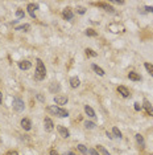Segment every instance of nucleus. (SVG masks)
Instances as JSON below:
<instances>
[{
    "instance_id": "nucleus-1",
    "label": "nucleus",
    "mask_w": 153,
    "mask_h": 155,
    "mask_svg": "<svg viewBox=\"0 0 153 155\" xmlns=\"http://www.w3.org/2000/svg\"><path fill=\"white\" fill-rule=\"evenodd\" d=\"M47 113H50V114L53 115H57V117L59 118H66L69 117V111L66 109H62V107L57 106V105H49V106L46 107Z\"/></svg>"
},
{
    "instance_id": "nucleus-2",
    "label": "nucleus",
    "mask_w": 153,
    "mask_h": 155,
    "mask_svg": "<svg viewBox=\"0 0 153 155\" xmlns=\"http://www.w3.org/2000/svg\"><path fill=\"white\" fill-rule=\"evenodd\" d=\"M36 62H37V68H36V73H34V78H36L37 81H41V80H44L45 76H46V68H45V65L41 59H37Z\"/></svg>"
},
{
    "instance_id": "nucleus-3",
    "label": "nucleus",
    "mask_w": 153,
    "mask_h": 155,
    "mask_svg": "<svg viewBox=\"0 0 153 155\" xmlns=\"http://www.w3.org/2000/svg\"><path fill=\"white\" fill-rule=\"evenodd\" d=\"M12 106H13V109H15V111H17V113H21V111H24V107H25V105H24V101L21 98H13V102H12Z\"/></svg>"
},
{
    "instance_id": "nucleus-4",
    "label": "nucleus",
    "mask_w": 153,
    "mask_h": 155,
    "mask_svg": "<svg viewBox=\"0 0 153 155\" xmlns=\"http://www.w3.org/2000/svg\"><path fill=\"white\" fill-rule=\"evenodd\" d=\"M108 31H111L113 33H119V32L123 33L125 31V27L123 24H120V23H112V24L108 25Z\"/></svg>"
},
{
    "instance_id": "nucleus-5",
    "label": "nucleus",
    "mask_w": 153,
    "mask_h": 155,
    "mask_svg": "<svg viewBox=\"0 0 153 155\" xmlns=\"http://www.w3.org/2000/svg\"><path fill=\"white\" fill-rule=\"evenodd\" d=\"M67 101H69V98H67V96H55L54 97V102H55V105H59V107L62 106V105H66L67 104Z\"/></svg>"
},
{
    "instance_id": "nucleus-6",
    "label": "nucleus",
    "mask_w": 153,
    "mask_h": 155,
    "mask_svg": "<svg viewBox=\"0 0 153 155\" xmlns=\"http://www.w3.org/2000/svg\"><path fill=\"white\" fill-rule=\"evenodd\" d=\"M44 127H45V130L49 131V133L54 130V123H53V121L50 119L49 117H45V119H44Z\"/></svg>"
},
{
    "instance_id": "nucleus-7",
    "label": "nucleus",
    "mask_w": 153,
    "mask_h": 155,
    "mask_svg": "<svg viewBox=\"0 0 153 155\" xmlns=\"http://www.w3.org/2000/svg\"><path fill=\"white\" fill-rule=\"evenodd\" d=\"M142 106H144V109L147 110L148 115H150V117H153V106L150 105V102L148 101V99H144L142 101Z\"/></svg>"
},
{
    "instance_id": "nucleus-8",
    "label": "nucleus",
    "mask_w": 153,
    "mask_h": 155,
    "mask_svg": "<svg viewBox=\"0 0 153 155\" xmlns=\"http://www.w3.org/2000/svg\"><path fill=\"white\" fill-rule=\"evenodd\" d=\"M26 9H28L29 15H30L33 19H36V14H34V11L36 9H38V4H33V3H29L28 7H26Z\"/></svg>"
},
{
    "instance_id": "nucleus-9",
    "label": "nucleus",
    "mask_w": 153,
    "mask_h": 155,
    "mask_svg": "<svg viewBox=\"0 0 153 155\" xmlns=\"http://www.w3.org/2000/svg\"><path fill=\"white\" fill-rule=\"evenodd\" d=\"M57 130H58V133H59V135L62 136V138H69L70 136V131L67 130L66 127H63V126H57Z\"/></svg>"
},
{
    "instance_id": "nucleus-10",
    "label": "nucleus",
    "mask_w": 153,
    "mask_h": 155,
    "mask_svg": "<svg viewBox=\"0 0 153 155\" xmlns=\"http://www.w3.org/2000/svg\"><path fill=\"white\" fill-rule=\"evenodd\" d=\"M62 16H63V19H65V20H71V19H73L74 14H73V11H71V8H65V9H63Z\"/></svg>"
},
{
    "instance_id": "nucleus-11",
    "label": "nucleus",
    "mask_w": 153,
    "mask_h": 155,
    "mask_svg": "<svg viewBox=\"0 0 153 155\" xmlns=\"http://www.w3.org/2000/svg\"><path fill=\"white\" fill-rule=\"evenodd\" d=\"M21 127H23L25 131H29V130L32 129L30 121H29L28 118H23V119H21Z\"/></svg>"
},
{
    "instance_id": "nucleus-12",
    "label": "nucleus",
    "mask_w": 153,
    "mask_h": 155,
    "mask_svg": "<svg viewBox=\"0 0 153 155\" xmlns=\"http://www.w3.org/2000/svg\"><path fill=\"white\" fill-rule=\"evenodd\" d=\"M118 91L121 94V96L124 97V98H127V97H129V96H131V93H129V90L125 88V86H123V85L118 86Z\"/></svg>"
},
{
    "instance_id": "nucleus-13",
    "label": "nucleus",
    "mask_w": 153,
    "mask_h": 155,
    "mask_svg": "<svg viewBox=\"0 0 153 155\" xmlns=\"http://www.w3.org/2000/svg\"><path fill=\"white\" fill-rule=\"evenodd\" d=\"M49 90H50V93H53V94L58 93V91L61 90V85L58 82H52L49 86Z\"/></svg>"
},
{
    "instance_id": "nucleus-14",
    "label": "nucleus",
    "mask_w": 153,
    "mask_h": 155,
    "mask_svg": "<svg viewBox=\"0 0 153 155\" xmlns=\"http://www.w3.org/2000/svg\"><path fill=\"white\" fill-rule=\"evenodd\" d=\"M96 6H98V7H102V8H104V11L111 12V14H113V12H115L113 7H112V6H110L108 3H96Z\"/></svg>"
},
{
    "instance_id": "nucleus-15",
    "label": "nucleus",
    "mask_w": 153,
    "mask_h": 155,
    "mask_svg": "<svg viewBox=\"0 0 153 155\" xmlns=\"http://www.w3.org/2000/svg\"><path fill=\"white\" fill-rule=\"evenodd\" d=\"M30 66H32V64L28 60H24V61L18 62V68H20L21 70H28V69H30Z\"/></svg>"
},
{
    "instance_id": "nucleus-16",
    "label": "nucleus",
    "mask_w": 153,
    "mask_h": 155,
    "mask_svg": "<svg viewBox=\"0 0 153 155\" xmlns=\"http://www.w3.org/2000/svg\"><path fill=\"white\" fill-rule=\"evenodd\" d=\"M91 69L94 70V72L96 73V74H99L100 77H103V76H104V70H103L100 66H98L96 64H92V65H91Z\"/></svg>"
},
{
    "instance_id": "nucleus-17",
    "label": "nucleus",
    "mask_w": 153,
    "mask_h": 155,
    "mask_svg": "<svg viewBox=\"0 0 153 155\" xmlns=\"http://www.w3.org/2000/svg\"><path fill=\"white\" fill-rule=\"evenodd\" d=\"M84 113H86L90 118H95V117H96V115H95L94 109H92L91 106H89V105H86V106H84Z\"/></svg>"
},
{
    "instance_id": "nucleus-18",
    "label": "nucleus",
    "mask_w": 153,
    "mask_h": 155,
    "mask_svg": "<svg viewBox=\"0 0 153 155\" xmlns=\"http://www.w3.org/2000/svg\"><path fill=\"white\" fill-rule=\"evenodd\" d=\"M81 85V81H79V78L78 77H71L70 78V86L71 88H78V86Z\"/></svg>"
},
{
    "instance_id": "nucleus-19",
    "label": "nucleus",
    "mask_w": 153,
    "mask_h": 155,
    "mask_svg": "<svg viewBox=\"0 0 153 155\" xmlns=\"http://www.w3.org/2000/svg\"><path fill=\"white\" fill-rule=\"evenodd\" d=\"M128 78L129 80H132V81H140L141 80V76L137 74L136 72H129L128 73Z\"/></svg>"
},
{
    "instance_id": "nucleus-20",
    "label": "nucleus",
    "mask_w": 153,
    "mask_h": 155,
    "mask_svg": "<svg viewBox=\"0 0 153 155\" xmlns=\"http://www.w3.org/2000/svg\"><path fill=\"white\" fill-rule=\"evenodd\" d=\"M135 138H136V142L140 144V147H145V141H144V136L141 135V134H136L135 135Z\"/></svg>"
},
{
    "instance_id": "nucleus-21",
    "label": "nucleus",
    "mask_w": 153,
    "mask_h": 155,
    "mask_svg": "<svg viewBox=\"0 0 153 155\" xmlns=\"http://www.w3.org/2000/svg\"><path fill=\"white\" fill-rule=\"evenodd\" d=\"M96 151L99 152V154H102V155H111L110 152H108L107 150H106L104 147L102 146V144H98V146H96Z\"/></svg>"
},
{
    "instance_id": "nucleus-22",
    "label": "nucleus",
    "mask_w": 153,
    "mask_h": 155,
    "mask_svg": "<svg viewBox=\"0 0 153 155\" xmlns=\"http://www.w3.org/2000/svg\"><path fill=\"white\" fill-rule=\"evenodd\" d=\"M16 31H25V32H28L29 29H30V25L29 24H23V25H18V27L15 28Z\"/></svg>"
},
{
    "instance_id": "nucleus-23",
    "label": "nucleus",
    "mask_w": 153,
    "mask_h": 155,
    "mask_svg": "<svg viewBox=\"0 0 153 155\" xmlns=\"http://www.w3.org/2000/svg\"><path fill=\"white\" fill-rule=\"evenodd\" d=\"M144 66H145V69L148 70V73H149V74L153 77V65H152V64H149V62H145Z\"/></svg>"
},
{
    "instance_id": "nucleus-24",
    "label": "nucleus",
    "mask_w": 153,
    "mask_h": 155,
    "mask_svg": "<svg viewBox=\"0 0 153 155\" xmlns=\"http://www.w3.org/2000/svg\"><path fill=\"white\" fill-rule=\"evenodd\" d=\"M95 123L94 122H91V121H86V122H84V127L86 129H89V130H92V129H95Z\"/></svg>"
},
{
    "instance_id": "nucleus-25",
    "label": "nucleus",
    "mask_w": 153,
    "mask_h": 155,
    "mask_svg": "<svg viewBox=\"0 0 153 155\" xmlns=\"http://www.w3.org/2000/svg\"><path fill=\"white\" fill-rule=\"evenodd\" d=\"M76 147H78V150H79V151H81L83 155H87V152H89V150H87V147L84 146V144H78V146H76Z\"/></svg>"
},
{
    "instance_id": "nucleus-26",
    "label": "nucleus",
    "mask_w": 153,
    "mask_h": 155,
    "mask_svg": "<svg viewBox=\"0 0 153 155\" xmlns=\"http://www.w3.org/2000/svg\"><path fill=\"white\" fill-rule=\"evenodd\" d=\"M84 52H86V56H90V57H96L98 56L96 52H94L92 49H90V48H87Z\"/></svg>"
},
{
    "instance_id": "nucleus-27",
    "label": "nucleus",
    "mask_w": 153,
    "mask_h": 155,
    "mask_svg": "<svg viewBox=\"0 0 153 155\" xmlns=\"http://www.w3.org/2000/svg\"><path fill=\"white\" fill-rule=\"evenodd\" d=\"M112 134L116 136V138H121V131L119 130L118 127H113L112 129Z\"/></svg>"
},
{
    "instance_id": "nucleus-28",
    "label": "nucleus",
    "mask_w": 153,
    "mask_h": 155,
    "mask_svg": "<svg viewBox=\"0 0 153 155\" xmlns=\"http://www.w3.org/2000/svg\"><path fill=\"white\" fill-rule=\"evenodd\" d=\"M86 35H87V36H91V37H95V36H96L98 33L95 32L94 29H91V28H89V29L86 31Z\"/></svg>"
},
{
    "instance_id": "nucleus-29",
    "label": "nucleus",
    "mask_w": 153,
    "mask_h": 155,
    "mask_svg": "<svg viewBox=\"0 0 153 155\" xmlns=\"http://www.w3.org/2000/svg\"><path fill=\"white\" fill-rule=\"evenodd\" d=\"M16 16H17V19H24V11L21 8H18L17 11H16Z\"/></svg>"
},
{
    "instance_id": "nucleus-30",
    "label": "nucleus",
    "mask_w": 153,
    "mask_h": 155,
    "mask_svg": "<svg viewBox=\"0 0 153 155\" xmlns=\"http://www.w3.org/2000/svg\"><path fill=\"white\" fill-rule=\"evenodd\" d=\"M37 99H38L40 102H45V97L42 96V94H37Z\"/></svg>"
},
{
    "instance_id": "nucleus-31",
    "label": "nucleus",
    "mask_w": 153,
    "mask_h": 155,
    "mask_svg": "<svg viewBox=\"0 0 153 155\" xmlns=\"http://www.w3.org/2000/svg\"><path fill=\"white\" fill-rule=\"evenodd\" d=\"M89 152H90V155H100V154H99V152H98V151H96V150H94V149H92V150H90V151H89Z\"/></svg>"
},
{
    "instance_id": "nucleus-32",
    "label": "nucleus",
    "mask_w": 153,
    "mask_h": 155,
    "mask_svg": "<svg viewBox=\"0 0 153 155\" xmlns=\"http://www.w3.org/2000/svg\"><path fill=\"white\" fill-rule=\"evenodd\" d=\"M135 110H136V111L141 110V105H140V104H137V102H136V104H135Z\"/></svg>"
},
{
    "instance_id": "nucleus-33",
    "label": "nucleus",
    "mask_w": 153,
    "mask_h": 155,
    "mask_svg": "<svg viewBox=\"0 0 153 155\" xmlns=\"http://www.w3.org/2000/svg\"><path fill=\"white\" fill-rule=\"evenodd\" d=\"M7 155H18V152L17 151H13V150H11V151L7 152Z\"/></svg>"
},
{
    "instance_id": "nucleus-34",
    "label": "nucleus",
    "mask_w": 153,
    "mask_h": 155,
    "mask_svg": "<svg viewBox=\"0 0 153 155\" xmlns=\"http://www.w3.org/2000/svg\"><path fill=\"white\" fill-rule=\"evenodd\" d=\"M78 12H79V14H81V15H83L84 12H86V9H84L83 7H79V8H78Z\"/></svg>"
},
{
    "instance_id": "nucleus-35",
    "label": "nucleus",
    "mask_w": 153,
    "mask_h": 155,
    "mask_svg": "<svg viewBox=\"0 0 153 155\" xmlns=\"http://www.w3.org/2000/svg\"><path fill=\"white\" fill-rule=\"evenodd\" d=\"M145 11H147V12H152V14H153V7L147 6V7H145Z\"/></svg>"
},
{
    "instance_id": "nucleus-36",
    "label": "nucleus",
    "mask_w": 153,
    "mask_h": 155,
    "mask_svg": "<svg viewBox=\"0 0 153 155\" xmlns=\"http://www.w3.org/2000/svg\"><path fill=\"white\" fill-rule=\"evenodd\" d=\"M49 154H50V155H59L57 151H55V150H50V152H49Z\"/></svg>"
},
{
    "instance_id": "nucleus-37",
    "label": "nucleus",
    "mask_w": 153,
    "mask_h": 155,
    "mask_svg": "<svg viewBox=\"0 0 153 155\" xmlns=\"http://www.w3.org/2000/svg\"><path fill=\"white\" fill-rule=\"evenodd\" d=\"M107 136H108V138H111V139H113L112 134H111V133H108V131H107Z\"/></svg>"
},
{
    "instance_id": "nucleus-38",
    "label": "nucleus",
    "mask_w": 153,
    "mask_h": 155,
    "mask_svg": "<svg viewBox=\"0 0 153 155\" xmlns=\"http://www.w3.org/2000/svg\"><path fill=\"white\" fill-rule=\"evenodd\" d=\"M1 99H3V94H1V91H0V104H1Z\"/></svg>"
},
{
    "instance_id": "nucleus-39",
    "label": "nucleus",
    "mask_w": 153,
    "mask_h": 155,
    "mask_svg": "<svg viewBox=\"0 0 153 155\" xmlns=\"http://www.w3.org/2000/svg\"><path fill=\"white\" fill-rule=\"evenodd\" d=\"M150 155H153V154H150Z\"/></svg>"
}]
</instances>
